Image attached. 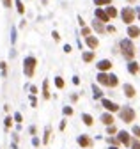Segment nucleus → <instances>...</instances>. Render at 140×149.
Here are the masks:
<instances>
[{"mask_svg": "<svg viewBox=\"0 0 140 149\" xmlns=\"http://www.w3.org/2000/svg\"><path fill=\"white\" fill-rule=\"evenodd\" d=\"M96 18H98L99 21H108V20H110V16L105 13L103 9H96Z\"/></svg>", "mask_w": 140, "mask_h": 149, "instance_id": "8", "label": "nucleus"}, {"mask_svg": "<svg viewBox=\"0 0 140 149\" xmlns=\"http://www.w3.org/2000/svg\"><path fill=\"white\" fill-rule=\"evenodd\" d=\"M101 121H103V124H106V126H110V124H112V123H114V117H112V115H110V114H103V115H101Z\"/></svg>", "mask_w": 140, "mask_h": 149, "instance_id": "14", "label": "nucleus"}, {"mask_svg": "<svg viewBox=\"0 0 140 149\" xmlns=\"http://www.w3.org/2000/svg\"><path fill=\"white\" fill-rule=\"evenodd\" d=\"M82 34H83V36H89V34H91V28L83 27V28H82Z\"/></svg>", "mask_w": 140, "mask_h": 149, "instance_id": "29", "label": "nucleus"}, {"mask_svg": "<svg viewBox=\"0 0 140 149\" xmlns=\"http://www.w3.org/2000/svg\"><path fill=\"white\" fill-rule=\"evenodd\" d=\"M52 36H53V39H55V41H59V37H61V36H59V34H57V32H53V34H52Z\"/></svg>", "mask_w": 140, "mask_h": 149, "instance_id": "38", "label": "nucleus"}, {"mask_svg": "<svg viewBox=\"0 0 140 149\" xmlns=\"http://www.w3.org/2000/svg\"><path fill=\"white\" fill-rule=\"evenodd\" d=\"M92 91H94V98H101V91H99V87H96V85H92Z\"/></svg>", "mask_w": 140, "mask_h": 149, "instance_id": "24", "label": "nucleus"}, {"mask_svg": "<svg viewBox=\"0 0 140 149\" xmlns=\"http://www.w3.org/2000/svg\"><path fill=\"white\" fill-rule=\"evenodd\" d=\"M106 14H108L110 18L117 16V9H115V7H106Z\"/></svg>", "mask_w": 140, "mask_h": 149, "instance_id": "18", "label": "nucleus"}, {"mask_svg": "<svg viewBox=\"0 0 140 149\" xmlns=\"http://www.w3.org/2000/svg\"><path fill=\"white\" fill-rule=\"evenodd\" d=\"M128 2H135V0H128Z\"/></svg>", "mask_w": 140, "mask_h": 149, "instance_id": "43", "label": "nucleus"}, {"mask_svg": "<svg viewBox=\"0 0 140 149\" xmlns=\"http://www.w3.org/2000/svg\"><path fill=\"white\" fill-rule=\"evenodd\" d=\"M14 121H16V123H22V114H20V112L14 114Z\"/></svg>", "mask_w": 140, "mask_h": 149, "instance_id": "28", "label": "nucleus"}, {"mask_svg": "<svg viewBox=\"0 0 140 149\" xmlns=\"http://www.w3.org/2000/svg\"><path fill=\"white\" fill-rule=\"evenodd\" d=\"M98 82L99 83H103V85H108V87H110V74H106V73H99L98 74Z\"/></svg>", "mask_w": 140, "mask_h": 149, "instance_id": "6", "label": "nucleus"}, {"mask_svg": "<svg viewBox=\"0 0 140 149\" xmlns=\"http://www.w3.org/2000/svg\"><path fill=\"white\" fill-rule=\"evenodd\" d=\"M43 96H44V98H46V100L50 98V89H48V80H44V82H43Z\"/></svg>", "mask_w": 140, "mask_h": 149, "instance_id": "16", "label": "nucleus"}, {"mask_svg": "<svg viewBox=\"0 0 140 149\" xmlns=\"http://www.w3.org/2000/svg\"><path fill=\"white\" fill-rule=\"evenodd\" d=\"M55 85H57L59 89H62V87H64V80H62L61 77H57V78H55Z\"/></svg>", "mask_w": 140, "mask_h": 149, "instance_id": "23", "label": "nucleus"}, {"mask_svg": "<svg viewBox=\"0 0 140 149\" xmlns=\"http://www.w3.org/2000/svg\"><path fill=\"white\" fill-rule=\"evenodd\" d=\"M92 59H94V53H92V51H85V53H83V60H85V62H91Z\"/></svg>", "mask_w": 140, "mask_h": 149, "instance_id": "19", "label": "nucleus"}, {"mask_svg": "<svg viewBox=\"0 0 140 149\" xmlns=\"http://www.w3.org/2000/svg\"><path fill=\"white\" fill-rule=\"evenodd\" d=\"M128 69H129V73H138V64L129 62V64H128Z\"/></svg>", "mask_w": 140, "mask_h": 149, "instance_id": "17", "label": "nucleus"}, {"mask_svg": "<svg viewBox=\"0 0 140 149\" xmlns=\"http://www.w3.org/2000/svg\"><path fill=\"white\" fill-rule=\"evenodd\" d=\"M82 119H83V123H85L87 126H91V124H92V117L89 115V114H83V115H82Z\"/></svg>", "mask_w": 140, "mask_h": 149, "instance_id": "20", "label": "nucleus"}, {"mask_svg": "<svg viewBox=\"0 0 140 149\" xmlns=\"http://www.w3.org/2000/svg\"><path fill=\"white\" fill-rule=\"evenodd\" d=\"M121 50H122V55L126 59H133L135 55V46H133V43L129 41V39H122L121 41Z\"/></svg>", "mask_w": 140, "mask_h": 149, "instance_id": "1", "label": "nucleus"}, {"mask_svg": "<svg viewBox=\"0 0 140 149\" xmlns=\"http://www.w3.org/2000/svg\"><path fill=\"white\" fill-rule=\"evenodd\" d=\"M30 103H32V106H36V105H37V101H36V96H32V98H30Z\"/></svg>", "mask_w": 140, "mask_h": 149, "instance_id": "35", "label": "nucleus"}, {"mask_svg": "<svg viewBox=\"0 0 140 149\" xmlns=\"http://www.w3.org/2000/svg\"><path fill=\"white\" fill-rule=\"evenodd\" d=\"M11 41H13V43L16 41V30H14V28H13V32H11Z\"/></svg>", "mask_w": 140, "mask_h": 149, "instance_id": "33", "label": "nucleus"}, {"mask_svg": "<svg viewBox=\"0 0 140 149\" xmlns=\"http://www.w3.org/2000/svg\"><path fill=\"white\" fill-rule=\"evenodd\" d=\"M11 124H13V119H11V117H5V128H9Z\"/></svg>", "mask_w": 140, "mask_h": 149, "instance_id": "30", "label": "nucleus"}, {"mask_svg": "<svg viewBox=\"0 0 140 149\" xmlns=\"http://www.w3.org/2000/svg\"><path fill=\"white\" fill-rule=\"evenodd\" d=\"M32 144H34V146H39V138H36V137H34V140H32Z\"/></svg>", "mask_w": 140, "mask_h": 149, "instance_id": "39", "label": "nucleus"}, {"mask_svg": "<svg viewBox=\"0 0 140 149\" xmlns=\"http://www.w3.org/2000/svg\"><path fill=\"white\" fill-rule=\"evenodd\" d=\"M119 140H121L124 146H129V135L126 131H119Z\"/></svg>", "mask_w": 140, "mask_h": 149, "instance_id": "11", "label": "nucleus"}, {"mask_svg": "<svg viewBox=\"0 0 140 149\" xmlns=\"http://www.w3.org/2000/svg\"><path fill=\"white\" fill-rule=\"evenodd\" d=\"M110 68H112V62H110V60H99V64H98L99 71H108Z\"/></svg>", "mask_w": 140, "mask_h": 149, "instance_id": "9", "label": "nucleus"}, {"mask_svg": "<svg viewBox=\"0 0 140 149\" xmlns=\"http://www.w3.org/2000/svg\"><path fill=\"white\" fill-rule=\"evenodd\" d=\"M121 119L124 121V123H131L133 119H135V112H133V108H129V106H124V108H121Z\"/></svg>", "mask_w": 140, "mask_h": 149, "instance_id": "3", "label": "nucleus"}, {"mask_svg": "<svg viewBox=\"0 0 140 149\" xmlns=\"http://www.w3.org/2000/svg\"><path fill=\"white\" fill-rule=\"evenodd\" d=\"M101 103H103L105 108H106V110H110V112H117V110H119V105H115L114 101H110V100H103Z\"/></svg>", "mask_w": 140, "mask_h": 149, "instance_id": "5", "label": "nucleus"}, {"mask_svg": "<svg viewBox=\"0 0 140 149\" xmlns=\"http://www.w3.org/2000/svg\"><path fill=\"white\" fill-rule=\"evenodd\" d=\"M23 69H25V74H27V77H32V74H34V69H36V59H34V57H27L25 62H23Z\"/></svg>", "mask_w": 140, "mask_h": 149, "instance_id": "2", "label": "nucleus"}, {"mask_svg": "<svg viewBox=\"0 0 140 149\" xmlns=\"http://www.w3.org/2000/svg\"><path fill=\"white\" fill-rule=\"evenodd\" d=\"M131 147H133V149H140V142H138V140H133Z\"/></svg>", "mask_w": 140, "mask_h": 149, "instance_id": "31", "label": "nucleus"}, {"mask_svg": "<svg viewBox=\"0 0 140 149\" xmlns=\"http://www.w3.org/2000/svg\"><path fill=\"white\" fill-rule=\"evenodd\" d=\"M121 16H122V21H124V23H128V25L135 20V13H133L131 7H124L122 13H121Z\"/></svg>", "mask_w": 140, "mask_h": 149, "instance_id": "4", "label": "nucleus"}, {"mask_svg": "<svg viewBox=\"0 0 140 149\" xmlns=\"http://www.w3.org/2000/svg\"><path fill=\"white\" fill-rule=\"evenodd\" d=\"M112 0H94V4L96 5H105V4H110Z\"/></svg>", "mask_w": 140, "mask_h": 149, "instance_id": "25", "label": "nucleus"}, {"mask_svg": "<svg viewBox=\"0 0 140 149\" xmlns=\"http://www.w3.org/2000/svg\"><path fill=\"white\" fill-rule=\"evenodd\" d=\"M50 131H52V130H50V126H48L46 130H44V138H43L44 144H48V140H50Z\"/></svg>", "mask_w": 140, "mask_h": 149, "instance_id": "22", "label": "nucleus"}, {"mask_svg": "<svg viewBox=\"0 0 140 149\" xmlns=\"http://www.w3.org/2000/svg\"><path fill=\"white\" fill-rule=\"evenodd\" d=\"M16 7H18V13H20V14L25 13V7H23V4L20 2V0H16Z\"/></svg>", "mask_w": 140, "mask_h": 149, "instance_id": "21", "label": "nucleus"}, {"mask_svg": "<svg viewBox=\"0 0 140 149\" xmlns=\"http://www.w3.org/2000/svg\"><path fill=\"white\" fill-rule=\"evenodd\" d=\"M64 51H66V53H69V51H71V46L66 45V46H64Z\"/></svg>", "mask_w": 140, "mask_h": 149, "instance_id": "36", "label": "nucleus"}, {"mask_svg": "<svg viewBox=\"0 0 140 149\" xmlns=\"http://www.w3.org/2000/svg\"><path fill=\"white\" fill-rule=\"evenodd\" d=\"M138 18H140V7H138Z\"/></svg>", "mask_w": 140, "mask_h": 149, "instance_id": "42", "label": "nucleus"}, {"mask_svg": "<svg viewBox=\"0 0 140 149\" xmlns=\"http://www.w3.org/2000/svg\"><path fill=\"white\" fill-rule=\"evenodd\" d=\"M92 27H94V30H96V32H99V34H103V32H105V27H103V23H101L99 20L92 21Z\"/></svg>", "mask_w": 140, "mask_h": 149, "instance_id": "13", "label": "nucleus"}, {"mask_svg": "<svg viewBox=\"0 0 140 149\" xmlns=\"http://www.w3.org/2000/svg\"><path fill=\"white\" fill-rule=\"evenodd\" d=\"M133 133L140 138V126H133Z\"/></svg>", "mask_w": 140, "mask_h": 149, "instance_id": "26", "label": "nucleus"}, {"mask_svg": "<svg viewBox=\"0 0 140 149\" xmlns=\"http://www.w3.org/2000/svg\"><path fill=\"white\" fill-rule=\"evenodd\" d=\"M73 83H75V85H78V83H80V78H78V77H75V78H73Z\"/></svg>", "mask_w": 140, "mask_h": 149, "instance_id": "37", "label": "nucleus"}, {"mask_svg": "<svg viewBox=\"0 0 140 149\" xmlns=\"http://www.w3.org/2000/svg\"><path fill=\"white\" fill-rule=\"evenodd\" d=\"M78 144L82 147H89V146H91V138H89L87 135H80L78 137Z\"/></svg>", "mask_w": 140, "mask_h": 149, "instance_id": "10", "label": "nucleus"}, {"mask_svg": "<svg viewBox=\"0 0 140 149\" xmlns=\"http://www.w3.org/2000/svg\"><path fill=\"white\" fill-rule=\"evenodd\" d=\"M2 4H4V7H11V0H2Z\"/></svg>", "mask_w": 140, "mask_h": 149, "instance_id": "32", "label": "nucleus"}, {"mask_svg": "<svg viewBox=\"0 0 140 149\" xmlns=\"http://www.w3.org/2000/svg\"><path fill=\"white\" fill-rule=\"evenodd\" d=\"M124 94L128 96V98H133V96H135V89H133V85L126 83V85H124Z\"/></svg>", "mask_w": 140, "mask_h": 149, "instance_id": "12", "label": "nucleus"}, {"mask_svg": "<svg viewBox=\"0 0 140 149\" xmlns=\"http://www.w3.org/2000/svg\"><path fill=\"white\" fill-rule=\"evenodd\" d=\"M128 36L131 37V39H133V37H138V36H140V28H138V27H133V25H129V27H128Z\"/></svg>", "mask_w": 140, "mask_h": 149, "instance_id": "7", "label": "nucleus"}, {"mask_svg": "<svg viewBox=\"0 0 140 149\" xmlns=\"http://www.w3.org/2000/svg\"><path fill=\"white\" fill-rule=\"evenodd\" d=\"M64 114H66V115H71V114H73V108H71V106H66V108H64Z\"/></svg>", "mask_w": 140, "mask_h": 149, "instance_id": "27", "label": "nucleus"}, {"mask_svg": "<svg viewBox=\"0 0 140 149\" xmlns=\"http://www.w3.org/2000/svg\"><path fill=\"white\" fill-rule=\"evenodd\" d=\"M108 133H115V128H114L112 124H110V126H108Z\"/></svg>", "mask_w": 140, "mask_h": 149, "instance_id": "34", "label": "nucleus"}, {"mask_svg": "<svg viewBox=\"0 0 140 149\" xmlns=\"http://www.w3.org/2000/svg\"><path fill=\"white\" fill-rule=\"evenodd\" d=\"M30 92H34V94L37 92V87H36V85H32V87H30Z\"/></svg>", "mask_w": 140, "mask_h": 149, "instance_id": "40", "label": "nucleus"}, {"mask_svg": "<svg viewBox=\"0 0 140 149\" xmlns=\"http://www.w3.org/2000/svg\"><path fill=\"white\" fill-rule=\"evenodd\" d=\"M87 45L91 46V48H96V46H98V39L92 37V36H87Z\"/></svg>", "mask_w": 140, "mask_h": 149, "instance_id": "15", "label": "nucleus"}, {"mask_svg": "<svg viewBox=\"0 0 140 149\" xmlns=\"http://www.w3.org/2000/svg\"><path fill=\"white\" fill-rule=\"evenodd\" d=\"M110 149H117V147H115V146H112V147H110Z\"/></svg>", "mask_w": 140, "mask_h": 149, "instance_id": "41", "label": "nucleus"}]
</instances>
